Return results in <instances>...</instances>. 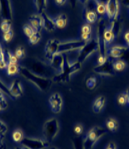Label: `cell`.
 Wrapping results in <instances>:
<instances>
[{"label":"cell","mask_w":129,"mask_h":149,"mask_svg":"<svg viewBox=\"0 0 129 149\" xmlns=\"http://www.w3.org/2000/svg\"><path fill=\"white\" fill-rule=\"evenodd\" d=\"M70 3L73 8L75 7V5H76V0H70Z\"/></svg>","instance_id":"obj_52"},{"label":"cell","mask_w":129,"mask_h":149,"mask_svg":"<svg viewBox=\"0 0 129 149\" xmlns=\"http://www.w3.org/2000/svg\"><path fill=\"white\" fill-rule=\"evenodd\" d=\"M34 3L38 14H42L43 13L45 12L47 8V0H34Z\"/></svg>","instance_id":"obj_26"},{"label":"cell","mask_w":129,"mask_h":149,"mask_svg":"<svg viewBox=\"0 0 129 149\" xmlns=\"http://www.w3.org/2000/svg\"><path fill=\"white\" fill-rule=\"evenodd\" d=\"M22 145L29 149H46L50 143L46 140H42L33 137H24L22 141Z\"/></svg>","instance_id":"obj_10"},{"label":"cell","mask_w":129,"mask_h":149,"mask_svg":"<svg viewBox=\"0 0 129 149\" xmlns=\"http://www.w3.org/2000/svg\"><path fill=\"white\" fill-rule=\"evenodd\" d=\"M5 94L0 90V112L6 110L8 107V102L5 98Z\"/></svg>","instance_id":"obj_32"},{"label":"cell","mask_w":129,"mask_h":149,"mask_svg":"<svg viewBox=\"0 0 129 149\" xmlns=\"http://www.w3.org/2000/svg\"><path fill=\"white\" fill-rule=\"evenodd\" d=\"M96 2H99V3H105L107 2V0H95Z\"/></svg>","instance_id":"obj_54"},{"label":"cell","mask_w":129,"mask_h":149,"mask_svg":"<svg viewBox=\"0 0 129 149\" xmlns=\"http://www.w3.org/2000/svg\"><path fill=\"white\" fill-rule=\"evenodd\" d=\"M12 137L13 140L15 143H22L23 139H24L25 137H24V132H23L22 130H20V129H16L15 131L13 132Z\"/></svg>","instance_id":"obj_30"},{"label":"cell","mask_w":129,"mask_h":149,"mask_svg":"<svg viewBox=\"0 0 129 149\" xmlns=\"http://www.w3.org/2000/svg\"><path fill=\"white\" fill-rule=\"evenodd\" d=\"M54 24L56 25V28H58L59 29H64L68 23V17L66 16V14H59L56 18H53Z\"/></svg>","instance_id":"obj_23"},{"label":"cell","mask_w":129,"mask_h":149,"mask_svg":"<svg viewBox=\"0 0 129 149\" xmlns=\"http://www.w3.org/2000/svg\"><path fill=\"white\" fill-rule=\"evenodd\" d=\"M15 149H21V148H18V147H17V148H15Z\"/></svg>","instance_id":"obj_59"},{"label":"cell","mask_w":129,"mask_h":149,"mask_svg":"<svg viewBox=\"0 0 129 149\" xmlns=\"http://www.w3.org/2000/svg\"><path fill=\"white\" fill-rule=\"evenodd\" d=\"M81 33H87V34H91L92 33V27L90 24H84L81 28Z\"/></svg>","instance_id":"obj_42"},{"label":"cell","mask_w":129,"mask_h":149,"mask_svg":"<svg viewBox=\"0 0 129 149\" xmlns=\"http://www.w3.org/2000/svg\"><path fill=\"white\" fill-rule=\"evenodd\" d=\"M78 1H79L82 4H83V5H86V4L88 3V1H89V0H78Z\"/></svg>","instance_id":"obj_51"},{"label":"cell","mask_w":129,"mask_h":149,"mask_svg":"<svg viewBox=\"0 0 129 149\" xmlns=\"http://www.w3.org/2000/svg\"><path fill=\"white\" fill-rule=\"evenodd\" d=\"M41 38L42 36L41 33H40V32H37V31H36L33 35L30 36L29 38V43L30 44H32V45H35V44H37L38 42L41 40Z\"/></svg>","instance_id":"obj_31"},{"label":"cell","mask_w":129,"mask_h":149,"mask_svg":"<svg viewBox=\"0 0 129 149\" xmlns=\"http://www.w3.org/2000/svg\"><path fill=\"white\" fill-rule=\"evenodd\" d=\"M9 90H10V93L12 94L13 99H16L17 97L22 96L24 93L23 86L18 80H15L10 85V87H9Z\"/></svg>","instance_id":"obj_18"},{"label":"cell","mask_w":129,"mask_h":149,"mask_svg":"<svg viewBox=\"0 0 129 149\" xmlns=\"http://www.w3.org/2000/svg\"><path fill=\"white\" fill-rule=\"evenodd\" d=\"M15 56L18 58V59H23L24 58V57H25V49H24V47H18L16 50H15Z\"/></svg>","instance_id":"obj_39"},{"label":"cell","mask_w":129,"mask_h":149,"mask_svg":"<svg viewBox=\"0 0 129 149\" xmlns=\"http://www.w3.org/2000/svg\"><path fill=\"white\" fill-rule=\"evenodd\" d=\"M11 26H12V24H11V21H8V20H3L1 24H0V29L3 33H5V32H8L9 30L11 29Z\"/></svg>","instance_id":"obj_35"},{"label":"cell","mask_w":129,"mask_h":149,"mask_svg":"<svg viewBox=\"0 0 129 149\" xmlns=\"http://www.w3.org/2000/svg\"><path fill=\"white\" fill-rule=\"evenodd\" d=\"M13 37V33L12 30H9L8 32L3 33V39L6 42H10L12 41Z\"/></svg>","instance_id":"obj_40"},{"label":"cell","mask_w":129,"mask_h":149,"mask_svg":"<svg viewBox=\"0 0 129 149\" xmlns=\"http://www.w3.org/2000/svg\"><path fill=\"white\" fill-rule=\"evenodd\" d=\"M98 51V42L96 40V38H93L91 39L89 42H86L84 44V46L80 49L79 52V55L77 57V61L79 63H83L85 60H87L94 53Z\"/></svg>","instance_id":"obj_7"},{"label":"cell","mask_w":129,"mask_h":149,"mask_svg":"<svg viewBox=\"0 0 129 149\" xmlns=\"http://www.w3.org/2000/svg\"><path fill=\"white\" fill-rule=\"evenodd\" d=\"M64 55L61 54H57L56 55H54V57L51 59V61L49 63H50V66L53 68L55 71L60 72L63 69V64H64Z\"/></svg>","instance_id":"obj_17"},{"label":"cell","mask_w":129,"mask_h":149,"mask_svg":"<svg viewBox=\"0 0 129 149\" xmlns=\"http://www.w3.org/2000/svg\"><path fill=\"white\" fill-rule=\"evenodd\" d=\"M93 72L96 74L101 76H113L116 72L113 68V60L110 59L108 57L106 62L95 66Z\"/></svg>","instance_id":"obj_9"},{"label":"cell","mask_w":129,"mask_h":149,"mask_svg":"<svg viewBox=\"0 0 129 149\" xmlns=\"http://www.w3.org/2000/svg\"><path fill=\"white\" fill-rule=\"evenodd\" d=\"M0 90H1L5 95H7L8 97H9L10 98H12L13 99L12 94H11L10 90H9V87H8L6 84H4L1 79H0Z\"/></svg>","instance_id":"obj_36"},{"label":"cell","mask_w":129,"mask_h":149,"mask_svg":"<svg viewBox=\"0 0 129 149\" xmlns=\"http://www.w3.org/2000/svg\"><path fill=\"white\" fill-rule=\"evenodd\" d=\"M107 133V129L102 127H93L87 132L83 140V148L93 149L94 145Z\"/></svg>","instance_id":"obj_5"},{"label":"cell","mask_w":129,"mask_h":149,"mask_svg":"<svg viewBox=\"0 0 129 149\" xmlns=\"http://www.w3.org/2000/svg\"><path fill=\"white\" fill-rule=\"evenodd\" d=\"M59 129H60V126H59V120L57 118H52L47 120L44 123L43 128V132L45 140L49 143H52L58 136Z\"/></svg>","instance_id":"obj_6"},{"label":"cell","mask_w":129,"mask_h":149,"mask_svg":"<svg viewBox=\"0 0 129 149\" xmlns=\"http://www.w3.org/2000/svg\"><path fill=\"white\" fill-rule=\"evenodd\" d=\"M85 19L88 24H94L98 20V13L96 11V2L95 0H89L88 3L85 5L84 8Z\"/></svg>","instance_id":"obj_11"},{"label":"cell","mask_w":129,"mask_h":149,"mask_svg":"<svg viewBox=\"0 0 129 149\" xmlns=\"http://www.w3.org/2000/svg\"><path fill=\"white\" fill-rule=\"evenodd\" d=\"M19 73L25 79H27L30 83H32L38 88V89H39L42 92L47 91L51 88V86L53 84V81L52 78H45V77L37 75L26 67H20Z\"/></svg>","instance_id":"obj_2"},{"label":"cell","mask_w":129,"mask_h":149,"mask_svg":"<svg viewBox=\"0 0 129 149\" xmlns=\"http://www.w3.org/2000/svg\"><path fill=\"white\" fill-rule=\"evenodd\" d=\"M4 149H6V148H4Z\"/></svg>","instance_id":"obj_60"},{"label":"cell","mask_w":129,"mask_h":149,"mask_svg":"<svg viewBox=\"0 0 129 149\" xmlns=\"http://www.w3.org/2000/svg\"><path fill=\"white\" fill-rule=\"evenodd\" d=\"M5 148V147H4V145H0V149H4Z\"/></svg>","instance_id":"obj_56"},{"label":"cell","mask_w":129,"mask_h":149,"mask_svg":"<svg viewBox=\"0 0 129 149\" xmlns=\"http://www.w3.org/2000/svg\"><path fill=\"white\" fill-rule=\"evenodd\" d=\"M124 39L127 42V44L129 46V32H127L124 35Z\"/></svg>","instance_id":"obj_49"},{"label":"cell","mask_w":129,"mask_h":149,"mask_svg":"<svg viewBox=\"0 0 129 149\" xmlns=\"http://www.w3.org/2000/svg\"><path fill=\"white\" fill-rule=\"evenodd\" d=\"M108 28H109L110 30L112 32V33L114 34L115 38H117V37L120 35V33H121V32H122L123 24H122L121 20L117 18L110 22V25H109Z\"/></svg>","instance_id":"obj_22"},{"label":"cell","mask_w":129,"mask_h":149,"mask_svg":"<svg viewBox=\"0 0 129 149\" xmlns=\"http://www.w3.org/2000/svg\"><path fill=\"white\" fill-rule=\"evenodd\" d=\"M106 127L108 131L115 132L118 129V122L113 118H108L106 120Z\"/></svg>","instance_id":"obj_24"},{"label":"cell","mask_w":129,"mask_h":149,"mask_svg":"<svg viewBox=\"0 0 129 149\" xmlns=\"http://www.w3.org/2000/svg\"><path fill=\"white\" fill-rule=\"evenodd\" d=\"M8 131V127L7 125L2 121H0V137H4Z\"/></svg>","instance_id":"obj_43"},{"label":"cell","mask_w":129,"mask_h":149,"mask_svg":"<svg viewBox=\"0 0 129 149\" xmlns=\"http://www.w3.org/2000/svg\"><path fill=\"white\" fill-rule=\"evenodd\" d=\"M0 15L3 20H13V10L10 0H0Z\"/></svg>","instance_id":"obj_16"},{"label":"cell","mask_w":129,"mask_h":149,"mask_svg":"<svg viewBox=\"0 0 129 149\" xmlns=\"http://www.w3.org/2000/svg\"><path fill=\"white\" fill-rule=\"evenodd\" d=\"M119 13V2L118 0H107L106 3V15L111 22L118 18Z\"/></svg>","instance_id":"obj_13"},{"label":"cell","mask_w":129,"mask_h":149,"mask_svg":"<svg viewBox=\"0 0 129 149\" xmlns=\"http://www.w3.org/2000/svg\"><path fill=\"white\" fill-rule=\"evenodd\" d=\"M3 137H0V145H2V143H3Z\"/></svg>","instance_id":"obj_55"},{"label":"cell","mask_w":129,"mask_h":149,"mask_svg":"<svg viewBox=\"0 0 129 149\" xmlns=\"http://www.w3.org/2000/svg\"><path fill=\"white\" fill-rule=\"evenodd\" d=\"M122 2H123V5L129 7V0H122Z\"/></svg>","instance_id":"obj_50"},{"label":"cell","mask_w":129,"mask_h":149,"mask_svg":"<svg viewBox=\"0 0 129 149\" xmlns=\"http://www.w3.org/2000/svg\"><path fill=\"white\" fill-rule=\"evenodd\" d=\"M7 55H8V62L11 63H18V58L15 56V54H12L10 52L7 51Z\"/></svg>","instance_id":"obj_41"},{"label":"cell","mask_w":129,"mask_h":149,"mask_svg":"<svg viewBox=\"0 0 129 149\" xmlns=\"http://www.w3.org/2000/svg\"><path fill=\"white\" fill-rule=\"evenodd\" d=\"M98 84V79L95 76H90L86 80V87L89 90H93Z\"/></svg>","instance_id":"obj_29"},{"label":"cell","mask_w":129,"mask_h":149,"mask_svg":"<svg viewBox=\"0 0 129 149\" xmlns=\"http://www.w3.org/2000/svg\"><path fill=\"white\" fill-rule=\"evenodd\" d=\"M48 149H58V148H48Z\"/></svg>","instance_id":"obj_58"},{"label":"cell","mask_w":129,"mask_h":149,"mask_svg":"<svg viewBox=\"0 0 129 149\" xmlns=\"http://www.w3.org/2000/svg\"><path fill=\"white\" fill-rule=\"evenodd\" d=\"M21 149H29V148H26V147H24V146H23V147L21 148Z\"/></svg>","instance_id":"obj_57"},{"label":"cell","mask_w":129,"mask_h":149,"mask_svg":"<svg viewBox=\"0 0 129 149\" xmlns=\"http://www.w3.org/2000/svg\"><path fill=\"white\" fill-rule=\"evenodd\" d=\"M81 67H82L81 63L77 61L73 63H69L67 58L65 57L64 64H63L62 71L59 72L58 74H56L52 79L53 82H56V83H67L69 81L73 74L76 73L77 72H78L81 69Z\"/></svg>","instance_id":"obj_3"},{"label":"cell","mask_w":129,"mask_h":149,"mask_svg":"<svg viewBox=\"0 0 129 149\" xmlns=\"http://www.w3.org/2000/svg\"><path fill=\"white\" fill-rule=\"evenodd\" d=\"M73 146L74 149H84L83 148V140L81 137H76L73 142Z\"/></svg>","instance_id":"obj_37"},{"label":"cell","mask_w":129,"mask_h":149,"mask_svg":"<svg viewBox=\"0 0 129 149\" xmlns=\"http://www.w3.org/2000/svg\"><path fill=\"white\" fill-rule=\"evenodd\" d=\"M8 63L6 58H0V69H4L6 68Z\"/></svg>","instance_id":"obj_45"},{"label":"cell","mask_w":129,"mask_h":149,"mask_svg":"<svg viewBox=\"0 0 129 149\" xmlns=\"http://www.w3.org/2000/svg\"><path fill=\"white\" fill-rule=\"evenodd\" d=\"M96 2V1H95ZM96 11L98 14H100L101 16L106 14V4L99 2H96Z\"/></svg>","instance_id":"obj_33"},{"label":"cell","mask_w":129,"mask_h":149,"mask_svg":"<svg viewBox=\"0 0 129 149\" xmlns=\"http://www.w3.org/2000/svg\"><path fill=\"white\" fill-rule=\"evenodd\" d=\"M104 39H105V42L107 43V45L111 44L112 42L116 39L114 34L112 33V32L110 30V29L108 27H107L105 32H104Z\"/></svg>","instance_id":"obj_27"},{"label":"cell","mask_w":129,"mask_h":149,"mask_svg":"<svg viewBox=\"0 0 129 149\" xmlns=\"http://www.w3.org/2000/svg\"><path fill=\"white\" fill-rule=\"evenodd\" d=\"M29 24L37 32H41L43 28V19L41 14H33L29 18Z\"/></svg>","instance_id":"obj_20"},{"label":"cell","mask_w":129,"mask_h":149,"mask_svg":"<svg viewBox=\"0 0 129 149\" xmlns=\"http://www.w3.org/2000/svg\"><path fill=\"white\" fill-rule=\"evenodd\" d=\"M107 56L111 58L122 59L129 63V49L123 46H113L107 50Z\"/></svg>","instance_id":"obj_8"},{"label":"cell","mask_w":129,"mask_h":149,"mask_svg":"<svg viewBox=\"0 0 129 149\" xmlns=\"http://www.w3.org/2000/svg\"><path fill=\"white\" fill-rule=\"evenodd\" d=\"M106 97L104 96L99 95L96 97V99L93 103V111L95 113H99L103 111V107L105 106Z\"/></svg>","instance_id":"obj_21"},{"label":"cell","mask_w":129,"mask_h":149,"mask_svg":"<svg viewBox=\"0 0 129 149\" xmlns=\"http://www.w3.org/2000/svg\"><path fill=\"white\" fill-rule=\"evenodd\" d=\"M126 94H127V97H128V103H129V88L127 89V91L125 92Z\"/></svg>","instance_id":"obj_53"},{"label":"cell","mask_w":129,"mask_h":149,"mask_svg":"<svg viewBox=\"0 0 129 149\" xmlns=\"http://www.w3.org/2000/svg\"><path fill=\"white\" fill-rule=\"evenodd\" d=\"M54 2L58 6H63L67 3V0H54Z\"/></svg>","instance_id":"obj_46"},{"label":"cell","mask_w":129,"mask_h":149,"mask_svg":"<svg viewBox=\"0 0 129 149\" xmlns=\"http://www.w3.org/2000/svg\"><path fill=\"white\" fill-rule=\"evenodd\" d=\"M23 30H24V33L25 35L27 36L28 38H29L30 36H32L36 31L34 30V29L29 24H24V28H23Z\"/></svg>","instance_id":"obj_34"},{"label":"cell","mask_w":129,"mask_h":149,"mask_svg":"<svg viewBox=\"0 0 129 149\" xmlns=\"http://www.w3.org/2000/svg\"><path fill=\"white\" fill-rule=\"evenodd\" d=\"M117 102L119 105L123 106L125 105L126 103H128V97L126 93H120L119 95L117 96Z\"/></svg>","instance_id":"obj_38"},{"label":"cell","mask_w":129,"mask_h":149,"mask_svg":"<svg viewBox=\"0 0 129 149\" xmlns=\"http://www.w3.org/2000/svg\"><path fill=\"white\" fill-rule=\"evenodd\" d=\"M60 41L58 39H49L46 43L45 46V58L47 61H51V59L54 57V55L58 54L59 46H60Z\"/></svg>","instance_id":"obj_14"},{"label":"cell","mask_w":129,"mask_h":149,"mask_svg":"<svg viewBox=\"0 0 129 149\" xmlns=\"http://www.w3.org/2000/svg\"><path fill=\"white\" fill-rule=\"evenodd\" d=\"M73 132L76 135L80 136L83 132V127L81 124H76L73 127Z\"/></svg>","instance_id":"obj_44"},{"label":"cell","mask_w":129,"mask_h":149,"mask_svg":"<svg viewBox=\"0 0 129 149\" xmlns=\"http://www.w3.org/2000/svg\"><path fill=\"white\" fill-rule=\"evenodd\" d=\"M127 67V63L125 61L122 59H117L113 61V68L115 72H123Z\"/></svg>","instance_id":"obj_28"},{"label":"cell","mask_w":129,"mask_h":149,"mask_svg":"<svg viewBox=\"0 0 129 149\" xmlns=\"http://www.w3.org/2000/svg\"><path fill=\"white\" fill-rule=\"evenodd\" d=\"M7 73L8 74V76H14L16 74L19 73V69L20 67L18 66V63H8L7 65Z\"/></svg>","instance_id":"obj_25"},{"label":"cell","mask_w":129,"mask_h":149,"mask_svg":"<svg viewBox=\"0 0 129 149\" xmlns=\"http://www.w3.org/2000/svg\"><path fill=\"white\" fill-rule=\"evenodd\" d=\"M43 19V28L47 32H53L56 29V25L54 24L53 18H51L46 13H43L41 14Z\"/></svg>","instance_id":"obj_19"},{"label":"cell","mask_w":129,"mask_h":149,"mask_svg":"<svg viewBox=\"0 0 129 149\" xmlns=\"http://www.w3.org/2000/svg\"><path fill=\"white\" fill-rule=\"evenodd\" d=\"M0 58H6V57H5V53H4L3 49L2 48L1 44H0Z\"/></svg>","instance_id":"obj_48"},{"label":"cell","mask_w":129,"mask_h":149,"mask_svg":"<svg viewBox=\"0 0 129 149\" xmlns=\"http://www.w3.org/2000/svg\"><path fill=\"white\" fill-rule=\"evenodd\" d=\"M107 29V22L103 17L98 18L97 23V29H96V40L98 45V64L106 62L108 56H107V45L104 39V32Z\"/></svg>","instance_id":"obj_1"},{"label":"cell","mask_w":129,"mask_h":149,"mask_svg":"<svg viewBox=\"0 0 129 149\" xmlns=\"http://www.w3.org/2000/svg\"><path fill=\"white\" fill-rule=\"evenodd\" d=\"M48 102L51 107V110L53 113H61L63 106V100L62 96L59 93H54L49 97Z\"/></svg>","instance_id":"obj_15"},{"label":"cell","mask_w":129,"mask_h":149,"mask_svg":"<svg viewBox=\"0 0 129 149\" xmlns=\"http://www.w3.org/2000/svg\"><path fill=\"white\" fill-rule=\"evenodd\" d=\"M86 42L82 40H77V41H68V42H61L59 48L58 54H64L68 52H73L76 50H80L84 46Z\"/></svg>","instance_id":"obj_12"},{"label":"cell","mask_w":129,"mask_h":149,"mask_svg":"<svg viewBox=\"0 0 129 149\" xmlns=\"http://www.w3.org/2000/svg\"><path fill=\"white\" fill-rule=\"evenodd\" d=\"M105 149H117V146L114 143H109L107 145Z\"/></svg>","instance_id":"obj_47"},{"label":"cell","mask_w":129,"mask_h":149,"mask_svg":"<svg viewBox=\"0 0 129 149\" xmlns=\"http://www.w3.org/2000/svg\"><path fill=\"white\" fill-rule=\"evenodd\" d=\"M29 69H30L37 75L45 77V78H49L52 75L54 77L56 75L55 73L56 71L50 66V64H47L46 63L42 62L38 59H35V58H33L30 61Z\"/></svg>","instance_id":"obj_4"}]
</instances>
